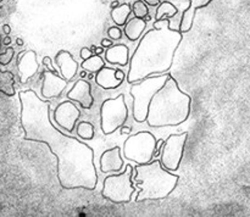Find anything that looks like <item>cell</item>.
<instances>
[{
  "label": "cell",
  "instance_id": "5bb4252c",
  "mask_svg": "<svg viewBox=\"0 0 250 217\" xmlns=\"http://www.w3.org/2000/svg\"><path fill=\"white\" fill-rule=\"evenodd\" d=\"M100 171L103 173H119L124 168V158H122L121 148L120 146H114L109 150L104 151L100 156L99 160Z\"/></svg>",
  "mask_w": 250,
  "mask_h": 217
},
{
  "label": "cell",
  "instance_id": "ab89813d",
  "mask_svg": "<svg viewBox=\"0 0 250 217\" xmlns=\"http://www.w3.org/2000/svg\"><path fill=\"white\" fill-rule=\"evenodd\" d=\"M16 44H17V45H19V46H22V45H23V40H22L21 38H17V39H16Z\"/></svg>",
  "mask_w": 250,
  "mask_h": 217
},
{
  "label": "cell",
  "instance_id": "603a6c76",
  "mask_svg": "<svg viewBox=\"0 0 250 217\" xmlns=\"http://www.w3.org/2000/svg\"><path fill=\"white\" fill-rule=\"evenodd\" d=\"M178 12L177 7L170 1H164L159 5V7L156 9V14H155V21L156 20H161V19H171V17L176 16Z\"/></svg>",
  "mask_w": 250,
  "mask_h": 217
},
{
  "label": "cell",
  "instance_id": "8fae6325",
  "mask_svg": "<svg viewBox=\"0 0 250 217\" xmlns=\"http://www.w3.org/2000/svg\"><path fill=\"white\" fill-rule=\"evenodd\" d=\"M42 77H43V84H42L41 94L43 99H55L62 95L63 90L67 87L68 80L65 79L60 73L45 70L42 73Z\"/></svg>",
  "mask_w": 250,
  "mask_h": 217
},
{
  "label": "cell",
  "instance_id": "ac0fdd59",
  "mask_svg": "<svg viewBox=\"0 0 250 217\" xmlns=\"http://www.w3.org/2000/svg\"><path fill=\"white\" fill-rule=\"evenodd\" d=\"M105 60L111 65H119L125 67L129 63V49L125 44L112 45L105 50Z\"/></svg>",
  "mask_w": 250,
  "mask_h": 217
},
{
  "label": "cell",
  "instance_id": "60d3db41",
  "mask_svg": "<svg viewBox=\"0 0 250 217\" xmlns=\"http://www.w3.org/2000/svg\"><path fill=\"white\" fill-rule=\"evenodd\" d=\"M144 20H146V21H150V20H151V17L149 16V15H148V16H146V19H144Z\"/></svg>",
  "mask_w": 250,
  "mask_h": 217
},
{
  "label": "cell",
  "instance_id": "d6a6232c",
  "mask_svg": "<svg viewBox=\"0 0 250 217\" xmlns=\"http://www.w3.org/2000/svg\"><path fill=\"white\" fill-rule=\"evenodd\" d=\"M144 1L150 6H159L160 5V0H144Z\"/></svg>",
  "mask_w": 250,
  "mask_h": 217
},
{
  "label": "cell",
  "instance_id": "e575fe53",
  "mask_svg": "<svg viewBox=\"0 0 250 217\" xmlns=\"http://www.w3.org/2000/svg\"><path fill=\"white\" fill-rule=\"evenodd\" d=\"M2 44H4V45H6V46H9L10 44H11V38H10L9 36H5V38L2 39Z\"/></svg>",
  "mask_w": 250,
  "mask_h": 217
},
{
  "label": "cell",
  "instance_id": "f35d334b",
  "mask_svg": "<svg viewBox=\"0 0 250 217\" xmlns=\"http://www.w3.org/2000/svg\"><path fill=\"white\" fill-rule=\"evenodd\" d=\"M87 72H88V71H85V70H83V71H81V72H80V77H82V78H85V77H87Z\"/></svg>",
  "mask_w": 250,
  "mask_h": 217
},
{
  "label": "cell",
  "instance_id": "52a82bcc",
  "mask_svg": "<svg viewBox=\"0 0 250 217\" xmlns=\"http://www.w3.org/2000/svg\"><path fill=\"white\" fill-rule=\"evenodd\" d=\"M128 114L124 94L105 100L100 106V127L103 133L110 136L124 127L128 119Z\"/></svg>",
  "mask_w": 250,
  "mask_h": 217
},
{
  "label": "cell",
  "instance_id": "7c38bea8",
  "mask_svg": "<svg viewBox=\"0 0 250 217\" xmlns=\"http://www.w3.org/2000/svg\"><path fill=\"white\" fill-rule=\"evenodd\" d=\"M41 65L37 60V53L34 50H24L20 53L17 58V70H19L20 82L27 83L33 78L39 71Z\"/></svg>",
  "mask_w": 250,
  "mask_h": 217
},
{
  "label": "cell",
  "instance_id": "8992f818",
  "mask_svg": "<svg viewBox=\"0 0 250 217\" xmlns=\"http://www.w3.org/2000/svg\"><path fill=\"white\" fill-rule=\"evenodd\" d=\"M134 167L132 165H126V170L119 175L107 176L103 183L102 195L105 199L116 204H127L132 201L136 187L133 185Z\"/></svg>",
  "mask_w": 250,
  "mask_h": 217
},
{
  "label": "cell",
  "instance_id": "4dcf8cb0",
  "mask_svg": "<svg viewBox=\"0 0 250 217\" xmlns=\"http://www.w3.org/2000/svg\"><path fill=\"white\" fill-rule=\"evenodd\" d=\"M90 49H92L93 51H94V54H98V55H102L103 53H105V48L104 46H97V45H92L90 46Z\"/></svg>",
  "mask_w": 250,
  "mask_h": 217
},
{
  "label": "cell",
  "instance_id": "cb8c5ba5",
  "mask_svg": "<svg viewBox=\"0 0 250 217\" xmlns=\"http://www.w3.org/2000/svg\"><path fill=\"white\" fill-rule=\"evenodd\" d=\"M77 136L83 140H92L95 136V128L93 123L82 121L77 124Z\"/></svg>",
  "mask_w": 250,
  "mask_h": 217
},
{
  "label": "cell",
  "instance_id": "83f0119b",
  "mask_svg": "<svg viewBox=\"0 0 250 217\" xmlns=\"http://www.w3.org/2000/svg\"><path fill=\"white\" fill-rule=\"evenodd\" d=\"M80 55H81V58H82V60H87V59H89L90 56H93V50L90 48L84 46V48L81 49Z\"/></svg>",
  "mask_w": 250,
  "mask_h": 217
},
{
  "label": "cell",
  "instance_id": "3957f363",
  "mask_svg": "<svg viewBox=\"0 0 250 217\" xmlns=\"http://www.w3.org/2000/svg\"><path fill=\"white\" fill-rule=\"evenodd\" d=\"M190 104L192 98L181 90L177 80L170 75L149 105L146 123L156 128L180 126L189 117Z\"/></svg>",
  "mask_w": 250,
  "mask_h": 217
},
{
  "label": "cell",
  "instance_id": "9c48e42d",
  "mask_svg": "<svg viewBox=\"0 0 250 217\" xmlns=\"http://www.w3.org/2000/svg\"><path fill=\"white\" fill-rule=\"evenodd\" d=\"M188 132L178 134H171L168 138L164 141L163 149H161V163L167 171L175 172L178 170L181 161L183 158L185 146L187 143Z\"/></svg>",
  "mask_w": 250,
  "mask_h": 217
},
{
  "label": "cell",
  "instance_id": "836d02e7",
  "mask_svg": "<svg viewBox=\"0 0 250 217\" xmlns=\"http://www.w3.org/2000/svg\"><path fill=\"white\" fill-rule=\"evenodd\" d=\"M120 129H121V134L124 136V134H128L129 132L132 131V127H125L124 126V127H121Z\"/></svg>",
  "mask_w": 250,
  "mask_h": 217
},
{
  "label": "cell",
  "instance_id": "1f68e13d",
  "mask_svg": "<svg viewBox=\"0 0 250 217\" xmlns=\"http://www.w3.org/2000/svg\"><path fill=\"white\" fill-rule=\"evenodd\" d=\"M102 45L104 46V48H110V46L114 45V43H112V39H107V38H104L102 40Z\"/></svg>",
  "mask_w": 250,
  "mask_h": 217
},
{
  "label": "cell",
  "instance_id": "d590c367",
  "mask_svg": "<svg viewBox=\"0 0 250 217\" xmlns=\"http://www.w3.org/2000/svg\"><path fill=\"white\" fill-rule=\"evenodd\" d=\"M2 31H4V33L6 34V36H9L10 32H11V28H10L9 24H4V26H2Z\"/></svg>",
  "mask_w": 250,
  "mask_h": 217
},
{
  "label": "cell",
  "instance_id": "277c9868",
  "mask_svg": "<svg viewBox=\"0 0 250 217\" xmlns=\"http://www.w3.org/2000/svg\"><path fill=\"white\" fill-rule=\"evenodd\" d=\"M133 176L137 187L141 188L136 193V202L146 200H161L173 192L180 177L171 173L163 166L160 160H153L148 163H137Z\"/></svg>",
  "mask_w": 250,
  "mask_h": 217
},
{
  "label": "cell",
  "instance_id": "d4e9b609",
  "mask_svg": "<svg viewBox=\"0 0 250 217\" xmlns=\"http://www.w3.org/2000/svg\"><path fill=\"white\" fill-rule=\"evenodd\" d=\"M132 11H133L134 17H138V19H146L149 15V9L144 0L134 1L133 5H132Z\"/></svg>",
  "mask_w": 250,
  "mask_h": 217
},
{
  "label": "cell",
  "instance_id": "d6986e66",
  "mask_svg": "<svg viewBox=\"0 0 250 217\" xmlns=\"http://www.w3.org/2000/svg\"><path fill=\"white\" fill-rule=\"evenodd\" d=\"M146 28V21L144 19L134 17L124 26V33L126 38L131 41H136L142 38V34Z\"/></svg>",
  "mask_w": 250,
  "mask_h": 217
},
{
  "label": "cell",
  "instance_id": "8d00e7d4",
  "mask_svg": "<svg viewBox=\"0 0 250 217\" xmlns=\"http://www.w3.org/2000/svg\"><path fill=\"white\" fill-rule=\"evenodd\" d=\"M119 0H114V1L111 2V5H110V6H111V9H115V7H117L119 6Z\"/></svg>",
  "mask_w": 250,
  "mask_h": 217
},
{
  "label": "cell",
  "instance_id": "b9f144b4",
  "mask_svg": "<svg viewBox=\"0 0 250 217\" xmlns=\"http://www.w3.org/2000/svg\"><path fill=\"white\" fill-rule=\"evenodd\" d=\"M1 1H4V0H0V2H1Z\"/></svg>",
  "mask_w": 250,
  "mask_h": 217
},
{
  "label": "cell",
  "instance_id": "ba28073f",
  "mask_svg": "<svg viewBox=\"0 0 250 217\" xmlns=\"http://www.w3.org/2000/svg\"><path fill=\"white\" fill-rule=\"evenodd\" d=\"M156 140L155 136L146 131L129 136L124 143V156L139 165L150 162L154 158Z\"/></svg>",
  "mask_w": 250,
  "mask_h": 217
},
{
  "label": "cell",
  "instance_id": "6da1fadb",
  "mask_svg": "<svg viewBox=\"0 0 250 217\" xmlns=\"http://www.w3.org/2000/svg\"><path fill=\"white\" fill-rule=\"evenodd\" d=\"M19 99L23 138L49 146L58 158V179L61 187L94 190L98 184L94 150L80 139L59 131L50 118V101L39 98L34 90H21Z\"/></svg>",
  "mask_w": 250,
  "mask_h": 217
},
{
  "label": "cell",
  "instance_id": "44dd1931",
  "mask_svg": "<svg viewBox=\"0 0 250 217\" xmlns=\"http://www.w3.org/2000/svg\"><path fill=\"white\" fill-rule=\"evenodd\" d=\"M132 6L129 4L119 5L115 9H111V19L117 26L122 27L127 23V20L129 19V15L132 14Z\"/></svg>",
  "mask_w": 250,
  "mask_h": 217
},
{
  "label": "cell",
  "instance_id": "7a4b0ae2",
  "mask_svg": "<svg viewBox=\"0 0 250 217\" xmlns=\"http://www.w3.org/2000/svg\"><path fill=\"white\" fill-rule=\"evenodd\" d=\"M182 39V32L171 28L170 19L156 20L154 28L142 37L129 60L127 83L132 84L149 76L168 72Z\"/></svg>",
  "mask_w": 250,
  "mask_h": 217
},
{
  "label": "cell",
  "instance_id": "4fadbf2b",
  "mask_svg": "<svg viewBox=\"0 0 250 217\" xmlns=\"http://www.w3.org/2000/svg\"><path fill=\"white\" fill-rule=\"evenodd\" d=\"M67 99L77 101L82 109L90 110L94 105V97L92 95V85L89 82L82 79L76 80L73 87L67 92Z\"/></svg>",
  "mask_w": 250,
  "mask_h": 217
},
{
  "label": "cell",
  "instance_id": "7402d4cb",
  "mask_svg": "<svg viewBox=\"0 0 250 217\" xmlns=\"http://www.w3.org/2000/svg\"><path fill=\"white\" fill-rule=\"evenodd\" d=\"M81 67H82L83 70L88 71V72L98 73L102 68L105 67V60L102 56L98 55V54H94V55L90 56L87 60H83Z\"/></svg>",
  "mask_w": 250,
  "mask_h": 217
},
{
  "label": "cell",
  "instance_id": "484cf974",
  "mask_svg": "<svg viewBox=\"0 0 250 217\" xmlns=\"http://www.w3.org/2000/svg\"><path fill=\"white\" fill-rule=\"evenodd\" d=\"M14 55H15L14 48H11V46L9 45L6 48V50H5V53L0 54V65H2V66L9 65V63L11 62Z\"/></svg>",
  "mask_w": 250,
  "mask_h": 217
},
{
  "label": "cell",
  "instance_id": "30bf717a",
  "mask_svg": "<svg viewBox=\"0 0 250 217\" xmlns=\"http://www.w3.org/2000/svg\"><path fill=\"white\" fill-rule=\"evenodd\" d=\"M81 117V111L72 101H63L58 105L54 111V121L58 126L72 133L77 124L78 118Z\"/></svg>",
  "mask_w": 250,
  "mask_h": 217
},
{
  "label": "cell",
  "instance_id": "f546056e",
  "mask_svg": "<svg viewBox=\"0 0 250 217\" xmlns=\"http://www.w3.org/2000/svg\"><path fill=\"white\" fill-rule=\"evenodd\" d=\"M164 139H158L156 140V145H155V153H154V158H158V156H160L161 154V149H163V145H164Z\"/></svg>",
  "mask_w": 250,
  "mask_h": 217
},
{
  "label": "cell",
  "instance_id": "5b68a950",
  "mask_svg": "<svg viewBox=\"0 0 250 217\" xmlns=\"http://www.w3.org/2000/svg\"><path fill=\"white\" fill-rule=\"evenodd\" d=\"M168 77H170L168 73L153 75L139 80V82L132 83L129 94L133 98L134 121L138 122V123L146 121V118H148L149 105H150L154 95L165 85Z\"/></svg>",
  "mask_w": 250,
  "mask_h": 217
},
{
  "label": "cell",
  "instance_id": "74e56055",
  "mask_svg": "<svg viewBox=\"0 0 250 217\" xmlns=\"http://www.w3.org/2000/svg\"><path fill=\"white\" fill-rule=\"evenodd\" d=\"M87 79H88V80L95 79V76H94V73H93V72H89V73H88V76H87Z\"/></svg>",
  "mask_w": 250,
  "mask_h": 217
},
{
  "label": "cell",
  "instance_id": "9a60e30c",
  "mask_svg": "<svg viewBox=\"0 0 250 217\" xmlns=\"http://www.w3.org/2000/svg\"><path fill=\"white\" fill-rule=\"evenodd\" d=\"M55 61L56 66L60 70V75L62 76L65 79H67L68 82L72 80L76 77V75L78 73V68H80V63L73 59L72 54L67 50H60L58 51V54L55 55Z\"/></svg>",
  "mask_w": 250,
  "mask_h": 217
},
{
  "label": "cell",
  "instance_id": "ffe728a7",
  "mask_svg": "<svg viewBox=\"0 0 250 217\" xmlns=\"http://www.w3.org/2000/svg\"><path fill=\"white\" fill-rule=\"evenodd\" d=\"M0 92L6 95V97H14L16 94L15 76L10 71L0 70Z\"/></svg>",
  "mask_w": 250,
  "mask_h": 217
},
{
  "label": "cell",
  "instance_id": "4316f807",
  "mask_svg": "<svg viewBox=\"0 0 250 217\" xmlns=\"http://www.w3.org/2000/svg\"><path fill=\"white\" fill-rule=\"evenodd\" d=\"M107 37L112 40H119L122 38V31L120 28V26H112L107 29Z\"/></svg>",
  "mask_w": 250,
  "mask_h": 217
},
{
  "label": "cell",
  "instance_id": "f1b7e54d",
  "mask_svg": "<svg viewBox=\"0 0 250 217\" xmlns=\"http://www.w3.org/2000/svg\"><path fill=\"white\" fill-rule=\"evenodd\" d=\"M43 65H45L46 67H48V70L53 71V72H55V73H59L58 70H56V68L53 66V61H51V58H49V56H44Z\"/></svg>",
  "mask_w": 250,
  "mask_h": 217
},
{
  "label": "cell",
  "instance_id": "2e32d148",
  "mask_svg": "<svg viewBox=\"0 0 250 217\" xmlns=\"http://www.w3.org/2000/svg\"><path fill=\"white\" fill-rule=\"evenodd\" d=\"M212 2V0H189V6L183 11L182 17L180 22V29L178 31L182 33H187L192 29L193 23H194L195 12L197 10L203 9V7L209 6Z\"/></svg>",
  "mask_w": 250,
  "mask_h": 217
},
{
  "label": "cell",
  "instance_id": "e0dca14e",
  "mask_svg": "<svg viewBox=\"0 0 250 217\" xmlns=\"http://www.w3.org/2000/svg\"><path fill=\"white\" fill-rule=\"evenodd\" d=\"M95 83L103 89H116L121 87L124 80L120 79L116 75V68L112 67H104L95 73Z\"/></svg>",
  "mask_w": 250,
  "mask_h": 217
}]
</instances>
